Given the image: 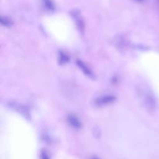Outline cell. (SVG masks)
Instances as JSON below:
<instances>
[{
	"label": "cell",
	"instance_id": "277c9868",
	"mask_svg": "<svg viewBox=\"0 0 159 159\" xmlns=\"http://www.w3.org/2000/svg\"><path fill=\"white\" fill-rule=\"evenodd\" d=\"M77 64H78V65H79V68H80L83 71V72L85 73V75L91 76V75H92L91 71H90V70L89 69L88 67L85 66V65L83 63V62L81 61H77Z\"/></svg>",
	"mask_w": 159,
	"mask_h": 159
},
{
	"label": "cell",
	"instance_id": "8992f818",
	"mask_svg": "<svg viewBox=\"0 0 159 159\" xmlns=\"http://www.w3.org/2000/svg\"><path fill=\"white\" fill-rule=\"evenodd\" d=\"M1 23L3 25V26H10L11 25V21L9 18L7 17H4V16H2L1 17Z\"/></svg>",
	"mask_w": 159,
	"mask_h": 159
},
{
	"label": "cell",
	"instance_id": "3957f363",
	"mask_svg": "<svg viewBox=\"0 0 159 159\" xmlns=\"http://www.w3.org/2000/svg\"><path fill=\"white\" fill-rule=\"evenodd\" d=\"M74 17L76 20V23H77V26H79V28L80 29V30H82L84 29V23L82 21V18H81L80 15L77 12H75L74 13Z\"/></svg>",
	"mask_w": 159,
	"mask_h": 159
},
{
	"label": "cell",
	"instance_id": "7a4b0ae2",
	"mask_svg": "<svg viewBox=\"0 0 159 159\" xmlns=\"http://www.w3.org/2000/svg\"><path fill=\"white\" fill-rule=\"evenodd\" d=\"M68 123H69L70 125H71V127H74V128L79 129V127H81L80 121H79V120L78 119V117L75 115H69V116H68Z\"/></svg>",
	"mask_w": 159,
	"mask_h": 159
},
{
	"label": "cell",
	"instance_id": "52a82bcc",
	"mask_svg": "<svg viewBox=\"0 0 159 159\" xmlns=\"http://www.w3.org/2000/svg\"><path fill=\"white\" fill-rule=\"evenodd\" d=\"M44 2H44L45 5H46V6L48 8V9H52L53 8H54V6H53V4L51 3V2L50 1V0H44Z\"/></svg>",
	"mask_w": 159,
	"mask_h": 159
},
{
	"label": "cell",
	"instance_id": "5b68a950",
	"mask_svg": "<svg viewBox=\"0 0 159 159\" xmlns=\"http://www.w3.org/2000/svg\"><path fill=\"white\" fill-rule=\"evenodd\" d=\"M68 60H69V58H68V57L66 54H64L63 52L60 53V58H59V61H60L61 63H66V62L68 61Z\"/></svg>",
	"mask_w": 159,
	"mask_h": 159
},
{
	"label": "cell",
	"instance_id": "9c48e42d",
	"mask_svg": "<svg viewBox=\"0 0 159 159\" xmlns=\"http://www.w3.org/2000/svg\"><path fill=\"white\" fill-rule=\"evenodd\" d=\"M91 159H99V158H96V157H93V158H92Z\"/></svg>",
	"mask_w": 159,
	"mask_h": 159
},
{
	"label": "cell",
	"instance_id": "30bf717a",
	"mask_svg": "<svg viewBox=\"0 0 159 159\" xmlns=\"http://www.w3.org/2000/svg\"><path fill=\"white\" fill-rule=\"evenodd\" d=\"M137 1H139V2H141V1H143V0H137Z\"/></svg>",
	"mask_w": 159,
	"mask_h": 159
},
{
	"label": "cell",
	"instance_id": "ba28073f",
	"mask_svg": "<svg viewBox=\"0 0 159 159\" xmlns=\"http://www.w3.org/2000/svg\"><path fill=\"white\" fill-rule=\"evenodd\" d=\"M41 158H42V159H49V158H48V155H47V154H45V153L42 154Z\"/></svg>",
	"mask_w": 159,
	"mask_h": 159
},
{
	"label": "cell",
	"instance_id": "6da1fadb",
	"mask_svg": "<svg viewBox=\"0 0 159 159\" xmlns=\"http://www.w3.org/2000/svg\"><path fill=\"white\" fill-rule=\"evenodd\" d=\"M114 96H102V97L98 98L96 101V104L97 106H105L107 105V104L112 103V102H114L115 100Z\"/></svg>",
	"mask_w": 159,
	"mask_h": 159
}]
</instances>
